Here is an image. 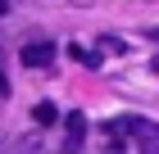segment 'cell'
Instances as JSON below:
<instances>
[{"label": "cell", "instance_id": "6da1fadb", "mask_svg": "<svg viewBox=\"0 0 159 154\" xmlns=\"http://www.w3.org/2000/svg\"><path fill=\"white\" fill-rule=\"evenodd\" d=\"M82 141H86V118H82V113H68V118H64V141L55 145V150H59V154H77Z\"/></svg>", "mask_w": 159, "mask_h": 154}, {"label": "cell", "instance_id": "7a4b0ae2", "mask_svg": "<svg viewBox=\"0 0 159 154\" xmlns=\"http://www.w3.org/2000/svg\"><path fill=\"white\" fill-rule=\"evenodd\" d=\"M14 154H59V150L46 141V131H27L23 141H14Z\"/></svg>", "mask_w": 159, "mask_h": 154}, {"label": "cell", "instance_id": "3957f363", "mask_svg": "<svg viewBox=\"0 0 159 154\" xmlns=\"http://www.w3.org/2000/svg\"><path fill=\"white\" fill-rule=\"evenodd\" d=\"M50 59H55V46H50V41H32V46H23V64H27V68H46Z\"/></svg>", "mask_w": 159, "mask_h": 154}, {"label": "cell", "instance_id": "277c9868", "mask_svg": "<svg viewBox=\"0 0 159 154\" xmlns=\"http://www.w3.org/2000/svg\"><path fill=\"white\" fill-rule=\"evenodd\" d=\"M32 122H37V127H55V122H59V109H55V104H46V100H41V104L32 109Z\"/></svg>", "mask_w": 159, "mask_h": 154}, {"label": "cell", "instance_id": "5b68a950", "mask_svg": "<svg viewBox=\"0 0 159 154\" xmlns=\"http://www.w3.org/2000/svg\"><path fill=\"white\" fill-rule=\"evenodd\" d=\"M141 154H159V127L150 136H141Z\"/></svg>", "mask_w": 159, "mask_h": 154}, {"label": "cell", "instance_id": "8992f818", "mask_svg": "<svg viewBox=\"0 0 159 154\" xmlns=\"http://www.w3.org/2000/svg\"><path fill=\"white\" fill-rule=\"evenodd\" d=\"M0 95H9V82H5V73H0Z\"/></svg>", "mask_w": 159, "mask_h": 154}, {"label": "cell", "instance_id": "52a82bcc", "mask_svg": "<svg viewBox=\"0 0 159 154\" xmlns=\"http://www.w3.org/2000/svg\"><path fill=\"white\" fill-rule=\"evenodd\" d=\"M0 14H9V0H0Z\"/></svg>", "mask_w": 159, "mask_h": 154}, {"label": "cell", "instance_id": "ba28073f", "mask_svg": "<svg viewBox=\"0 0 159 154\" xmlns=\"http://www.w3.org/2000/svg\"><path fill=\"white\" fill-rule=\"evenodd\" d=\"M150 36H155V41H159V27H150Z\"/></svg>", "mask_w": 159, "mask_h": 154}, {"label": "cell", "instance_id": "9c48e42d", "mask_svg": "<svg viewBox=\"0 0 159 154\" xmlns=\"http://www.w3.org/2000/svg\"><path fill=\"white\" fill-rule=\"evenodd\" d=\"M150 68H155V73H159V55H155V64H150Z\"/></svg>", "mask_w": 159, "mask_h": 154}]
</instances>
